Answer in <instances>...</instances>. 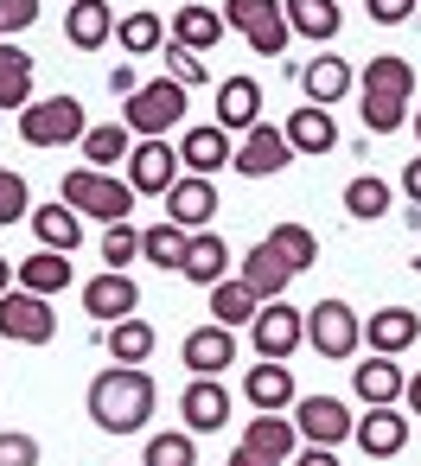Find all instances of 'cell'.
<instances>
[{
    "label": "cell",
    "mask_w": 421,
    "mask_h": 466,
    "mask_svg": "<svg viewBox=\"0 0 421 466\" xmlns=\"http://www.w3.org/2000/svg\"><path fill=\"white\" fill-rule=\"evenodd\" d=\"M338 7H345V0H338Z\"/></svg>",
    "instance_id": "56"
},
{
    "label": "cell",
    "mask_w": 421,
    "mask_h": 466,
    "mask_svg": "<svg viewBox=\"0 0 421 466\" xmlns=\"http://www.w3.org/2000/svg\"><path fill=\"white\" fill-rule=\"evenodd\" d=\"M300 90H306L313 109H338V103L357 90V71H351L345 58H306V65H300Z\"/></svg>",
    "instance_id": "22"
},
{
    "label": "cell",
    "mask_w": 421,
    "mask_h": 466,
    "mask_svg": "<svg viewBox=\"0 0 421 466\" xmlns=\"http://www.w3.org/2000/svg\"><path fill=\"white\" fill-rule=\"evenodd\" d=\"M166 77L173 84H185V90H205L211 84V65H205V52H192V46H179V39H166Z\"/></svg>",
    "instance_id": "42"
},
{
    "label": "cell",
    "mask_w": 421,
    "mask_h": 466,
    "mask_svg": "<svg viewBox=\"0 0 421 466\" xmlns=\"http://www.w3.org/2000/svg\"><path fill=\"white\" fill-rule=\"evenodd\" d=\"M71 281H77V268H71L65 249H33V256L20 262V288H33V294H45V300L65 294Z\"/></svg>",
    "instance_id": "32"
},
{
    "label": "cell",
    "mask_w": 421,
    "mask_h": 466,
    "mask_svg": "<svg viewBox=\"0 0 421 466\" xmlns=\"http://www.w3.org/2000/svg\"><path fill=\"white\" fill-rule=\"evenodd\" d=\"M135 154V135H128V122H96L90 135H84V160L96 167V173H109L115 160H128Z\"/></svg>",
    "instance_id": "37"
},
{
    "label": "cell",
    "mask_w": 421,
    "mask_h": 466,
    "mask_svg": "<svg viewBox=\"0 0 421 466\" xmlns=\"http://www.w3.org/2000/svg\"><path fill=\"white\" fill-rule=\"evenodd\" d=\"M109 90H115V96H135V90H141V84H135V71H128V65H122V71H109Z\"/></svg>",
    "instance_id": "50"
},
{
    "label": "cell",
    "mask_w": 421,
    "mask_h": 466,
    "mask_svg": "<svg viewBox=\"0 0 421 466\" xmlns=\"http://www.w3.org/2000/svg\"><path fill=\"white\" fill-rule=\"evenodd\" d=\"M268 249H275L294 275H306V268L319 262V237H313L306 224H275V230H268Z\"/></svg>",
    "instance_id": "39"
},
{
    "label": "cell",
    "mask_w": 421,
    "mask_h": 466,
    "mask_svg": "<svg viewBox=\"0 0 421 466\" xmlns=\"http://www.w3.org/2000/svg\"><path fill=\"white\" fill-rule=\"evenodd\" d=\"M230 466H281V460H268V453H256V447H236Z\"/></svg>",
    "instance_id": "51"
},
{
    "label": "cell",
    "mask_w": 421,
    "mask_h": 466,
    "mask_svg": "<svg viewBox=\"0 0 421 466\" xmlns=\"http://www.w3.org/2000/svg\"><path fill=\"white\" fill-rule=\"evenodd\" d=\"M402 402H408V415H421V370L408 377V396H402Z\"/></svg>",
    "instance_id": "53"
},
{
    "label": "cell",
    "mask_w": 421,
    "mask_h": 466,
    "mask_svg": "<svg viewBox=\"0 0 421 466\" xmlns=\"http://www.w3.org/2000/svg\"><path fill=\"white\" fill-rule=\"evenodd\" d=\"M287 147H294V154H306V160H313V154H332V147H338L332 109H313V103H306V109H294V116H287Z\"/></svg>",
    "instance_id": "30"
},
{
    "label": "cell",
    "mask_w": 421,
    "mask_h": 466,
    "mask_svg": "<svg viewBox=\"0 0 421 466\" xmlns=\"http://www.w3.org/2000/svg\"><path fill=\"white\" fill-rule=\"evenodd\" d=\"M408 122H415V141H421V109H415V116H408Z\"/></svg>",
    "instance_id": "54"
},
{
    "label": "cell",
    "mask_w": 421,
    "mask_h": 466,
    "mask_svg": "<svg viewBox=\"0 0 421 466\" xmlns=\"http://www.w3.org/2000/svg\"><path fill=\"white\" fill-rule=\"evenodd\" d=\"M224 26H236L256 58H281V52H287V33H294L281 0H230V7H224Z\"/></svg>",
    "instance_id": "7"
},
{
    "label": "cell",
    "mask_w": 421,
    "mask_h": 466,
    "mask_svg": "<svg viewBox=\"0 0 421 466\" xmlns=\"http://www.w3.org/2000/svg\"><path fill=\"white\" fill-rule=\"evenodd\" d=\"M256 313H262V300H256L236 275L211 288V319H217V326H230V332H236V326H256Z\"/></svg>",
    "instance_id": "38"
},
{
    "label": "cell",
    "mask_w": 421,
    "mask_h": 466,
    "mask_svg": "<svg viewBox=\"0 0 421 466\" xmlns=\"http://www.w3.org/2000/svg\"><path fill=\"white\" fill-rule=\"evenodd\" d=\"M408 96H415V65L408 58H370L357 77V109L370 135H396L408 122Z\"/></svg>",
    "instance_id": "2"
},
{
    "label": "cell",
    "mask_w": 421,
    "mask_h": 466,
    "mask_svg": "<svg viewBox=\"0 0 421 466\" xmlns=\"http://www.w3.org/2000/svg\"><path fill=\"white\" fill-rule=\"evenodd\" d=\"M281 7H287V26H294L300 39H313V46L338 39V26H345V7H338V0H281Z\"/></svg>",
    "instance_id": "29"
},
{
    "label": "cell",
    "mask_w": 421,
    "mask_h": 466,
    "mask_svg": "<svg viewBox=\"0 0 421 466\" xmlns=\"http://www.w3.org/2000/svg\"><path fill=\"white\" fill-rule=\"evenodd\" d=\"M185 243H192V230H179V224H147L141 230V262H154V268H166V275H179L185 268Z\"/></svg>",
    "instance_id": "35"
},
{
    "label": "cell",
    "mask_w": 421,
    "mask_h": 466,
    "mask_svg": "<svg viewBox=\"0 0 421 466\" xmlns=\"http://www.w3.org/2000/svg\"><path fill=\"white\" fill-rule=\"evenodd\" d=\"M211 218H217V186L211 179H198V173H185L173 192H166V224H179V230H211Z\"/></svg>",
    "instance_id": "20"
},
{
    "label": "cell",
    "mask_w": 421,
    "mask_h": 466,
    "mask_svg": "<svg viewBox=\"0 0 421 466\" xmlns=\"http://www.w3.org/2000/svg\"><path fill=\"white\" fill-rule=\"evenodd\" d=\"M58 198L77 218H96V224H128V211H135V186L115 179V173H96V167H71Z\"/></svg>",
    "instance_id": "3"
},
{
    "label": "cell",
    "mask_w": 421,
    "mask_h": 466,
    "mask_svg": "<svg viewBox=\"0 0 421 466\" xmlns=\"http://www.w3.org/2000/svg\"><path fill=\"white\" fill-rule=\"evenodd\" d=\"M185 281H198V288H217V281H230V243L217 237V230H198L192 243H185V268H179Z\"/></svg>",
    "instance_id": "27"
},
{
    "label": "cell",
    "mask_w": 421,
    "mask_h": 466,
    "mask_svg": "<svg viewBox=\"0 0 421 466\" xmlns=\"http://www.w3.org/2000/svg\"><path fill=\"white\" fill-rule=\"evenodd\" d=\"M287 466H338V447H300Z\"/></svg>",
    "instance_id": "48"
},
{
    "label": "cell",
    "mask_w": 421,
    "mask_h": 466,
    "mask_svg": "<svg viewBox=\"0 0 421 466\" xmlns=\"http://www.w3.org/2000/svg\"><path fill=\"white\" fill-rule=\"evenodd\" d=\"M294 160V147H287V128H275V122H262V128H249L243 141H236V173L243 179H275L281 167Z\"/></svg>",
    "instance_id": "13"
},
{
    "label": "cell",
    "mask_w": 421,
    "mask_h": 466,
    "mask_svg": "<svg viewBox=\"0 0 421 466\" xmlns=\"http://www.w3.org/2000/svg\"><path fill=\"white\" fill-rule=\"evenodd\" d=\"M141 466H198V441H192V428L147 434V447H141Z\"/></svg>",
    "instance_id": "41"
},
{
    "label": "cell",
    "mask_w": 421,
    "mask_h": 466,
    "mask_svg": "<svg viewBox=\"0 0 421 466\" xmlns=\"http://www.w3.org/2000/svg\"><path fill=\"white\" fill-rule=\"evenodd\" d=\"M14 288H20V262L0 256V294H14Z\"/></svg>",
    "instance_id": "52"
},
{
    "label": "cell",
    "mask_w": 421,
    "mask_h": 466,
    "mask_svg": "<svg viewBox=\"0 0 421 466\" xmlns=\"http://www.w3.org/2000/svg\"><path fill=\"white\" fill-rule=\"evenodd\" d=\"M236 447H256V453H268V460L287 466L300 453V428H294V415H249V428H243Z\"/></svg>",
    "instance_id": "28"
},
{
    "label": "cell",
    "mask_w": 421,
    "mask_h": 466,
    "mask_svg": "<svg viewBox=\"0 0 421 466\" xmlns=\"http://www.w3.org/2000/svg\"><path fill=\"white\" fill-rule=\"evenodd\" d=\"M345 211H351L357 224H376V218H389V179H376V173H357V179L345 186Z\"/></svg>",
    "instance_id": "40"
},
{
    "label": "cell",
    "mask_w": 421,
    "mask_h": 466,
    "mask_svg": "<svg viewBox=\"0 0 421 466\" xmlns=\"http://www.w3.org/2000/svg\"><path fill=\"white\" fill-rule=\"evenodd\" d=\"M0 466H39V441L26 428H0Z\"/></svg>",
    "instance_id": "45"
},
{
    "label": "cell",
    "mask_w": 421,
    "mask_h": 466,
    "mask_svg": "<svg viewBox=\"0 0 421 466\" xmlns=\"http://www.w3.org/2000/svg\"><path fill=\"white\" fill-rule=\"evenodd\" d=\"M33 237H39V249H77L84 243V218L58 198V205H33Z\"/></svg>",
    "instance_id": "31"
},
{
    "label": "cell",
    "mask_w": 421,
    "mask_h": 466,
    "mask_svg": "<svg viewBox=\"0 0 421 466\" xmlns=\"http://www.w3.org/2000/svg\"><path fill=\"white\" fill-rule=\"evenodd\" d=\"M306 345H313L319 358H332V364L357 358V345H364V319L351 313V300L326 294L319 307H306Z\"/></svg>",
    "instance_id": "6"
},
{
    "label": "cell",
    "mask_w": 421,
    "mask_h": 466,
    "mask_svg": "<svg viewBox=\"0 0 421 466\" xmlns=\"http://www.w3.org/2000/svg\"><path fill=\"white\" fill-rule=\"evenodd\" d=\"M351 390H357L364 409H396V402L408 396V377H402L396 358H376V351H370V358L351 370Z\"/></svg>",
    "instance_id": "21"
},
{
    "label": "cell",
    "mask_w": 421,
    "mask_h": 466,
    "mask_svg": "<svg viewBox=\"0 0 421 466\" xmlns=\"http://www.w3.org/2000/svg\"><path fill=\"white\" fill-rule=\"evenodd\" d=\"M408 421H415V415H402V409H364L351 441H357L370 460H396V453L408 447Z\"/></svg>",
    "instance_id": "24"
},
{
    "label": "cell",
    "mask_w": 421,
    "mask_h": 466,
    "mask_svg": "<svg viewBox=\"0 0 421 466\" xmlns=\"http://www.w3.org/2000/svg\"><path fill=\"white\" fill-rule=\"evenodd\" d=\"M179 179H185V167H179V147L173 141H135V154H128L135 198H166Z\"/></svg>",
    "instance_id": "10"
},
{
    "label": "cell",
    "mask_w": 421,
    "mask_h": 466,
    "mask_svg": "<svg viewBox=\"0 0 421 466\" xmlns=\"http://www.w3.org/2000/svg\"><path fill=\"white\" fill-rule=\"evenodd\" d=\"M217 128H224V135L262 128V84H256V77H224V84H217Z\"/></svg>",
    "instance_id": "23"
},
{
    "label": "cell",
    "mask_w": 421,
    "mask_h": 466,
    "mask_svg": "<svg viewBox=\"0 0 421 466\" xmlns=\"http://www.w3.org/2000/svg\"><path fill=\"white\" fill-rule=\"evenodd\" d=\"M249 339H256V358H268V364H287V358L306 345V313H300V307H287V300H268V307L256 313Z\"/></svg>",
    "instance_id": "9"
},
{
    "label": "cell",
    "mask_w": 421,
    "mask_h": 466,
    "mask_svg": "<svg viewBox=\"0 0 421 466\" xmlns=\"http://www.w3.org/2000/svg\"><path fill=\"white\" fill-rule=\"evenodd\" d=\"M179 415H185L192 434H217V428L230 421V390H224V377H192V383L179 390Z\"/></svg>",
    "instance_id": "19"
},
{
    "label": "cell",
    "mask_w": 421,
    "mask_h": 466,
    "mask_svg": "<svg viewBox=\"0 0 421 466\" xmlns=\"http://www.w3.org/2000/svg\"><path fill=\"white\" fill-rule=\"evenodd\" d=\"M39 26V0H0V39H20Z\"/></svg>",
    "instance_id": "46"
},
{
    "label": "cell",
    "mask_w": 421,
    "mask_h": 466,
    "mask_svg": "<svg viewBox=\"0 0 421 466\" xmlns=\"http://www.w3.org/2000/svg\"><path fill=\"white\" fill-rule=\"evenodd\" d=\"M84 135H90V122H84L77 96H39V103L20 109V141L26 147H71Z\"/></svg>",
    "instance_id": "5"
},
{
    "label": "cell",
    "mask_w": 421,
    "mask_h": 466,
    "mask_svg": "<svg viewBox=\"0 0 421 466\" xmlns=\"http://www.w3.org/2000/svg\"><path fill=\"white\" fill-rule=\"evenodd\" d=\"M402 198H408V205L421 211V154H415V160L402 167Z\"/></svg>",
    "instance_id": "49"
},
{
    "label": "cell",
    "mask_w": 421,
    "mask_h": 466,
    "mask_svg": "<svg viewBox=\"0 0 421 466\" xmlns=\"http://www.w3.org/2000/svg\"><path fill=\"white\" fill-rule=\"evenodd\" d=\"M26 103H33V52L0 39V109H26Z\"/></svg>",
    "instance_id": "34"
},
{
    "label": "cell",
    "mask_w": 421,
    "mask_h": 466,
    "mask_svg": "<svg viewBox=\"0 0 421 466\" xmlns=\"http://www.w3.org/2000/svg\"><path fill=\"white\" fill-rule=\"evenodd\" d=\"M135 256H141V230H135V224H109V230H103V268H122V275H128Z\"/></svg>",
    "instance_id": "44"
},
{
    "label": "cell",
    "mask_w": 421,
    "mask_h": 466,
    "mask_svg": "<svg viewBox=\"0 0 421 466\" xmlns=\"http://www.w3.org/2000/svg\"><path fill=\"white\" fill-rule=\"evenodd\" d=\"M166 39H173V26H166L154 7H135V14H122V20H115V46H122L128 58H160V52H166Z\"/></svg>",
    "instance_id": "26"
},
{
    "label": "cell",
    "mask_w": 421,
    "mask_h": 466,
    "mask_svg": "<svg viewBox=\"0 0 421 466\" xmlns=\"http://www.w3.org/2000/svg\"><path fill=\"white\" fill-rule=\"evenodd\" d=\"M65 39L77 52H103L115 39V7H109V0H71V7H65Z\"/></svg>",
    "instance_id": "25"
},
{
    "label": "cell",
    "mask_w": 421,
    "mask_h": 466,
    "mask_svg": "<svg viewBox=\"0 0 421 466\" xmlns=\"http://www.w3.org/2000/svg\"><path fill=\"white\" fill-rule=\"evenodd\" d=\"M154 345H160V332L135 313V319H115L109 332H103V351L115 358V364H147L154 358Z\"/></svg>",
    "instance_id": "33"
},
{
    "label": "cell",
    "mask_w": 421,
    "mask_h": 466,
    "mask_svg": "<svg viewBox=\"0 0 421 466\" xmlns=\"http://www.w3.org/2000/svg\"><path fill=\"white\" fill-rule=\"evenodd\" d=\"M84 409H90V421L103 434H141L154 421V409H160V390H154V377L141 364H103L90 377Z\"/></svg>",
    "instance_id": "1"
},
{
    "label": "cell",
    "mask_w": 421,
    "mask_h": 466,
    "mask_svg": "<svg viewBox=\"0 0 421 466\" xmlns=\"http://www.w3.org/2000/svg\"><path fill=\"white\" fill-rule=\"evenodd\" d=\"M224 33H230V26H224V14H211V7H192V0H185V7L173 14V39H179V46H192V52H211Z\"/></svg>",
    "instance_id": "36"
},
{
    "label": "cell",
    "mask_w": 421,
    "mask_h": 466,
    "mask_svg": "<svg viewBox=\"0 0 421 466\" xmlns=\"http://www.w3.org/2000/svg\"><path fill=\"white\" fill-rule=\"evenodd\" d=\"M20 218H33V186L14 167H0V224H20Z\"/></svg>",
    "instance_id": "43"
},
{
    "label": "cell",
    "mask_w": 421,
    "mask_h": 466,
    "mask_svg": "<svg viewBox=\"0 0 421 466\" xmlns=\"http://www.w3.org/2000/svg\"><path fill=\"white\" fill-rule=\"evenodd\" d=\"M185 84H173V77H154V84H141L128 103H122V122H128V135L135 141H166L173 128H185Z\"/></svg>",
    "instance_id": "4"
},
{
    "label": "cell",
    "mask_w": 421,
    "mask_h": 466,
    "mask_svg": "<svg viewBox=\"0 0 421 466\" xmlns=\"http://www.w3.org/2000/svg\"><path fill=\"white\" fill-rule=\"evenodd\" d=\"M0 339H14V345H52V339H58V313H52V300L33 294V288L0 294Z\"/></svg>",
    "instance_id": "8"
},
{
    "label": "cell",
    "mask_w": 421,
    "mask_h": 466,
    "mask_svg": "<svg viewBox=\"0 0 421 466\" xmlns=\"http://www.w3.org/2000/svg\"><path fill=\"white\" fill-rule=\"evenodd\" d=\"M236 281H243V288H249V294L268 307V300H287V281H294V268H287V262L268 249V237H262V243H249V249H243V262H236Z\"/></svg>",
    "instance_id": "16"
},
{
    "label": "cell",
    "mask_w": 421,
    "mask_h": 466,
    "mask_svg": "<svg viewBox=\"0 0 421 466\" xmlns=\"http://www.w3.org/2000/svg\"><path fill=\"white\" fill-rule=\"evenodd\" d=\"M243 396H249V409H256V415H287V409L300 402L294 370H287V364H268V358L243 370Z\"/></svg>",
    "instance_id": "18"
},
{
    "label": "cell",
    "mask_w": 421,
    "mask_h": 466,
    "mask_svg": "<svg viewBox=\"0 0 421 466\" xmlns=\"http://www.w3.org/2000/svg\"><path fill=\"white\" fill-rule=\"evenodd\" d=\"M84 313H90V319H103V326L135 319V313H141V288H135V275H122V268L90 275V281H84Z\"/></svg>",
    "instance_id": "12"
},
{
    "label": "cell",
    "mask_w": 421,
    "mask_h": 466,
    "mask_svg": "<svg viewBox=\"0 0 421 466\" xmlns=\"http://www.w3.org/2000/svg\"><path fill=\"white\" fill-rule=\"evenodd\" d=\"M415 275H421V256H415Z\"/></svg>",
    "instance_id": "55"
},
{
    "label": "cell",
    "mask_w": 421,
    "mask_h": 466,
    "mask_svg": "<svg viewBox=\"0 0 421 466\" xmlns=\"http://www.w3.org/2000/svg\"><path fill=\"white\" fill-rule=\"evenodd\" d=\"M294 428L306 447H345L357 434V415L338 402V396H300L294 402Z\"/></svg>",
    "instance_id": "11"
},
{
    "label": "cell",
    "mask_w": 421,
    "mask_h": 466,
    "mask_svg": "<svg viewBox=\"0 0 421 466\" xmlns=\"http://www.w3.org/2000/svg\"><path fill=\"white\" fill-rule=\"evenodd\" d=\"M179 358H185V370L192 377H224L230 364H236V332L230 326H198V332H185V345H179Z\"/></svg>",
    "instance_id": "17"
},
{
    "label": "cell",
    "mask_w": 421,
    "mask_h": 466,
    "mask_svg": "<svg viewBox=\"0 0 421 466\" xmlns=\"http://www.w3.org/2000/svg\"><path fill=\"white\" fill-rule=\"evenodd\" d=\"M364 345H370L376 358L415 351V345H421V313H415V307H376V313L364 319Z\"/></svg>",
    "instance_id": "14"
},
{
    "label": "cell",
    "mask_w": 421,
    "mask_h": 466,
    "mask_svg": "<svg viewBox=\"0 0 421 466\" xmlns=\"http://www.w3.org/2000/svg\"><path fill=\"white\" fill-rule=\"evenodd\" d=\"M230 160H236V141H230L217 122H205V128H185V135H179V167H185V173L217 179Z\"/></svg>",
    "instance_id": "15"
},
{
    "label": "cell",
    "mask_w": 421,
    "mask_h": 466,
    "mask_svg": "<svg viewBox=\"0 0 421 466\" xmlns=\"http://www.w3.org/2000/svg\"><path fill=\"white\" fill-rule=\"evenodd\" d=\"M364 7H370V20H376V26H402V20L421 7V0H364Z\"/></svg>",
    "instance_id": "47"
}]
</instances>
